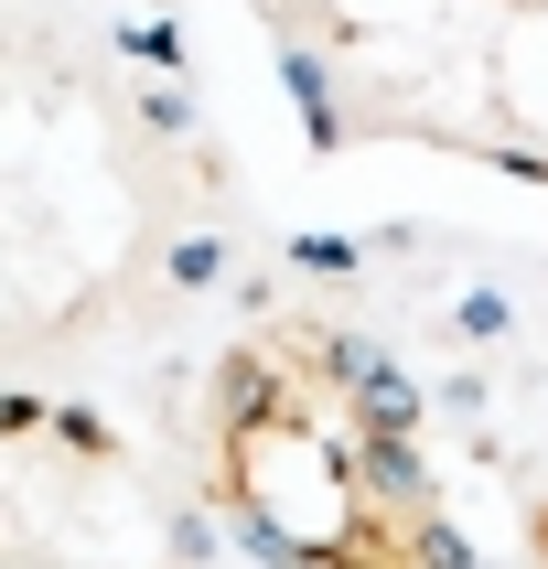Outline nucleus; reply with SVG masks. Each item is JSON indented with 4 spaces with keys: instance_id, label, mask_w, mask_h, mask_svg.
Segmentation results:
<instances>
[{
    "instance_id": "obj_1",
    "label": "nucleus",
    "mask_w": 548,
    "mask_h": 569,
    "mask_svg": "<svg viewBox=\"0 0 548 569\" xmlns=\"http://www.w3.org/2000/svg\"><path fill=\"white\" fill-rule=\"evenodd\" d=\"M216 483L301 569H409L419 516L387 473V430L322 333H269L226 377Z\"/></svg>"
},
{
    "instance_id": "obj_2",
    "label": "nucleus",
    "mask_w": 548,
    "mask_h": 569,
    "mask_svg": "<svg viewBox=\"0 0 548 569\" xmlns=\"http://www.w3.org/2000/svg\"><path fill=\"white\" fill-rule=\"evenodd\" d=\"M538 559H548V506H538Z\"/></svg>"
}]
</instances>
